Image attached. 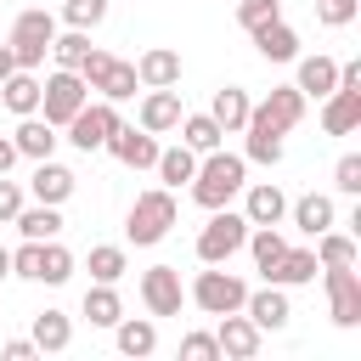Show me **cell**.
<instances>
[{
  "mask_svg": "<svg viewBox=\"0 0 361 361\" xmlns=\"http://www.w3.org/2000/svg\"><path fill=\"white\" fill-rule=\"evenodd\" d=\"M248 107H254V102H248V90H243V85H220V90H214V102H209V118H214L226 135H243Z\"/></svg>",
  "mask_w": 361,
  "mask_h": 361,
  "instance_id": "cell-20",
  "label": "cell"
},
{
  "mask_svg": "<svg viewBox=\"0 0 361 361\" xmlns=\"http://www.w3.org/2000/svg\"><path fill=\"white\" fill-rule=\"evenodd\" d=\"M11 226H17L23 237H34V243H45V237H56V231H62V214H56V203H23Z\"/></svg>",
  "mask_w": 361,
  "mask_h": 361,
  "instance_id": "cell-32",
  "label": "cell"
},
{
  "mask_svg": "<svg viewBox=\"0 0 361 361\" xmlns=\"http://www.w3.org/2000/svg\"><path fill=\"white\" fill-rule=\"evenodd\" d=\"M237 197H243V220L248 226H282L288 220V192L276 180H248Z\"/></svg>",
  "mask_w": 361,
  "mask_h": 361,
  "instance_id": "cell-12",
  "label": "cell"
},
{
  "mask_svg": "<svg viewBox=\"0 0 361 361\" xmlns=\"http://www.w3.org/2000/svg\"><path fill=\"white\" fill-rule=\"evenodd\" d=\"M0 355H6V361H34L39 350H34V338H6V344H0Z\"/></svg>",
  "mask_w": 361,
  "mask_h": 361,
  "instance_id": "cell-46",
  "label": "cell"
},
{
  "mask_svg": "<svg viewBox=\"0 0 361 361\" xmlns=\"http://www.w3.org/2000/svg\"><path fill=\"white\" fill-rule=\"evenodd\" d=\"M243 316H248L259 333H276V327H288V316H293V310H288V288L265 282L259 293H248V299H243Z\"/></svg>",
  "mask_w": 361,
  "mask_h": 361,
  "instance_id": "cell-16",
  "label": "cell"
},
{
  "mask_svg": "<svg viewBox=\"0 0 361 361\" xmlns=\"http://www.w3.org/2000/svg\"><path fill=\"white\" fill-rule=\"evenodd\" d=\"M0 102H6V113H17V118L39 113V79H34V68H11V73L0 79Z\"/></svg>",
  "mask_w": 361,
  "mask_h": 361,
  "instance_id": "cell-19",
  "label": "cell"
},
{
  "mask_svg": "<svg viewBox=\"0 0 361 361\" xmlns=\"http://www.w3.org/2000/svg\"><path fill=\"white\" fill-rule=\"evenodd\" d=\"M141 305H147V316H180V305H186L180 271L175 265H147L141 271Z\"/></svg>",
  "mask_w": 361,
  "mask_h": 361,
  "instance_id": "cell-8",
  "label": "cell"
},
{
  "mask_svg": "<svg viewBox=\"0 0 361 361\" xmlns=\"http://www.w3.org/2000/svg\"><path fill=\"white\" fill-rule=\"evenodd\" d=\"M248 254H254V271L265 276L276 259H282V248H288V237H282V226H248V243H243Z\"/></svg>",
  "mask_w": 361,
  "mask_h": 361,
  "instance_id": "cell-33",
  "label": "cell"
},
{
  "mask_svg": "<svg viewBox=\"0 0 361 361\" xmlns=\"http://www.w3.org/2000/svg\"><path fill=\"white\" fill-rule=\"evenodd\" d=\"M322 276H327L333 322L338 327H361V276H355V265H322Z\"/></svg>",
  "mask_w": 361,
  "mask_h": 361,
  "instance_id": "cell-11",
  "label": "cell"
},
{
  "mask_svg": "<svg viewBox=\"0 0 361 361\" xmlns=\"http://www.w3.org/2000/svg\"><path fill=\"white\" fill-rule=\"evenodd\" d=\"M175 220H180L175 192H169V186H152V192H141V197L130 203V214H124V237H130L135 248H152V243L169 237Z\"/></svg>",
  "mask_w": 361,
  "mask_h": 361,
  "instance_id": "cell-2",
  "label": "cell"
},
{
  "mask_svg": "<svg viewBox=\"0 0 361 361\" xmlns=\"http://www.w3.org/2000/svg\"><path fill=\"white\" fill-rule=\"evenodd\" d=\"M23 203H28V197H23V186L0 175V220H17V209H23Z\"/></svg>",
  "mask_w": 361,
  "mask_h": 361,
  "instance_id": "cell-45",
  "label": "cell"
},
{
  "mask_svg": "<svg viewBox=\"0 0 361 361\" xmlns=\"http://www.w3.org/2000/svg\"><path fill=\"white\" fill-rule=\"evenodd\" d=\"M11 141H17V158H28V164H34V158H51L62 135H56V124H45L39 113H28V118L11 130Z\"/></svg>",
  "mask_w": 361,
  "mask_h": 361,
  "instance_id": "cell-21",
  "label": "cell"
},
{
  "mask_svg": "<svg viewBox=\"0 0 361 361\" xmlns=\"http://www.w3.org/2000/svg\"><path fill=\"white\" fill-rule=\"evenodd\" d=\"M248 243V220H243V209H209V226L197 231V259L203 265H226L237 248Z\"/></svg>",
  "mask_w": 361,
  "mask_h": 361,
  "instance_id": "cell-4",
  "label": "cell"
},
{
  "mask_svg": "<svg viewBox=\"0 0 361 361\" xmlns=\"http://www.w3.org/2000/svg\"><path fill=\"white\" fill-rule=\"evenodd\" d=\"M186 299H192L203 316H226V310H243V299H248V282H243L237 271H220V265H209V271H197V282L186 288Z\"/></svg>",
  "mask_w": 361,
  "mask_h": 361,
  "instance_id": "cell-6",
  "label": "cell"
},
{
  "mask_svg": "<svg viewBox=\"0 0 361 361\" xmlns=\"http://www.w3.org/2000/svg\"><path fill=\"white\" fill-rule=\"evenodd\" d=\"M102 152H113L124 169H152V164H158V135H152V130H141V124H124V118H118Z\"/></svg>",
  "mask_w": 361,
  "mask_h": 361,
  "instance_id": "cell-10",
  "label": "cell"
},
{
  "mask_svg": "<svg viewBox=\"0 0 361 361\" xmlns=\"http://www.w3.org/2000/svg\"><path fill=\"white\" fill-rule=\"evenodd\" d=\"M355 124H361V90L333 85V90L322 96V130H327V135H350Z\"/></svg>",
  "mask_w": 361,
  "mask_h": 361,
  "instance_id": "cell-18",
  "label": "cell"
},
{
  "mask_svg": "<svg viewBox=\"0 0 361 361\" xmlns=\"http://www.w3.org/2000/svg\"><path fill=\"white\" fill-rule=\"evenodd\" d=\"M135 79H141V90L180 85V51H169V45H147V51L135 56Z\"/></svg>",
  "mask_w": 361,
  "mask_h": 361,
  "instance_id": "cell-17",
  "label": "cell"
},
{
  "mask_svg": "<svg viewBox=\"0 0 361 361\" xmlns=\"http://www.w3.org/2000/svg\"><path fill=\"white\" fill-rule=\"evenodd\" d=\"M152 169H158V180H164L169 192H180V186L197 175V152H192L186 141H175V147H158V164H152Z\"/></svg>",
  "mask_w": 361,
  "mask_h": 361,
  "instance_id": "cell-25",
  "label": "cell"
},
{
  "mask_svg": "<svg viewBox=\"0 0 361 361\" xmlns=\"http://www.w3.org/2000/svg\"><path fill=\"white\" fill-rule=\"evenodd\" d=\"M288 220H293L305 237H322V231L333 226V197H327V192H305V197L288 203Z\"/></svg>",
  "mask_w": 361,
  "mask_h": 361,
  "instance_id": "cell-24",
  "label": "cell"
},
{
  "mask_svg": "<svg viewBox=\"0 0 361 361\" xmlns=\"http://www.w3.org/2000/svg\"><path fill=\"white\" fill-rule=\"evenodd\" d=\"M338 85L344 90H361V62H338Z\"/></svg>",
  "mask_w": 361,
  "mask_h": 361,
  "instance_id": "cell-47",
  "label": "cell"
},
{
  "mask_svg": "<svg viewBox=\"0 0 361 361\" xmlns=\"http://www.w3.org/2000/svg\"><path fill=\"white\" fill-rule=\"evenodd\" d=\"M85 102H90V85H85L73 68H51V73L39 79V118H45V124L62 130Z\"/></svg>",
  "mask_w": 361,
  "mask_h": 361,
  "instance_id": "cell-3",
  "label": "cell"
},
{
  "mask_svg": "<svg viewBox=\"0 0 361 361\" xmlns=\"http://www.w3.org/2000/svg\"><path fill=\"white\" fill-rule=\"evenodd\" d=\"M11 68H17V56H11V45H0V79H6Z\"/></svg>",
  "mask_w": 361,
  "mask_h": 361,
  "instance_id": "cell-49",
  "label": "cell"
},
{
  "mask_svg": "<svg viewBox=\"0 0 361 361\" xmlns=\"http://www.w3.org/2000/svg\"><path fill=\"white\" fill-rule=\"evenodd\" d=\"M305 102H310V96H305L299 85H276V90H271L265 102H254V107H248V118H259L265 130L288 135V130H293V124L305 118Z\"/></svg>",
  "mask_w": 361,
  "mask_h": 361,
  "instance_id": "cell-9",
  "label": "cell"
},
{
  "mask_svg": "<svg viewBox=\"0 0 361 361\" xmlns=\"http://www.w3.org/2000/svg\"><path fill=\"white\" fill-rule=\"evenodd\" d=\"M316 248H282V259L265 271V282H276V288H305V282H316Z\"/></svg>",
  "mask_w": 361,
  "mask_h": 361,
  "instance_id": "cell-22",
  "label": "cell"
},
{
  "mask_svg": "<svg viewBox=\"0 0 361 361\" xmlns=\"http://www.w3.org/2000/svg\"><path fill=\"white\" fill-rule=\"evenodd\" d=\"M254 51H259L265 62H293V56H299V28L276 17V23L254 28Z\"/></svg>",
  "mask_w": 361,
  "mask_h": 361,
  "instance_id": "cell-23",
  "label": "cell"
},
{
  "mask_svg": "<svg viewBox=\"0 0 361 361\" xmlns=\"http://www.w3.org/2000/svg\"><path fill=\"white\" fill-rule=\"evenodd\" d=\"M62 23L68 28H102L107 23V0H62Z\"/></svg>",
  "mask_w": 361,
  "mask_h": 361,
  "instance_id": "cell-39",
  "label": "cell"
},
{
  "mask_svg": "<svg viewBox=\"0 0 361 361\" xmlns=\"http://www.w3.org/2000/svg\"><path fill=\"white\" fill-rule=\"evenodd\" d=\"M180 361H220L214 333H186V338H180Z\"/></svg>",
  "mask_w": 361,
  "mask_h": 361,
  "instance_id": "cell-43",
  "label": "cell"
},
{
  "mask_svg": "<svg viewBox=\"0 0 361 361\" xmlns=\"http://www.w3.org/2000/svg\"><path fill=\"white\" fill-rule=\"evenodd\" d=\"M11 276H23V282H39V243H34V237H23V248L11 254Z\"/></svg>",
  "mask_w": 361,
  "mask_h": 361,
  "instance_id": "cell-42",
  "label": "cell"
},
{
  "mask_svg": "<svg viewBox=\"0 0 361 361\" xmlns=\"http://www.w3.org/2000/svg\"><path fill=\"white\" fill-rule=\"evenodd\" d=\"M243 135H248V147H243L248 164H282V135H276V130H265L259 118H248Z\"/></svg>",
  "mask_w": 361,
  "mask_h": 361,
  "instance_id": "cell-34",
  "label": "cell"
},
{
  "mask_svg": "<svg viewBox=\"0 0 361 361\" xmlns=\"http://www.w3.org/2000/svg\"><path fill=\"white\" fill-rule=\"evenodd\" d=\"M51 39H56V17L51 11H39V6H28V11H17V23H11V56H17V68H39L45 56H51Z\"/></svg>",
  "mask_w": 361,
  "mask_h": 361,
  "instance_id": "cell-5",
  "label": "cell"
},
{
  "mask_svg": "<svg viewBox=\"0 0 361 361\" xmlns=\"http://www.w3.org/2000/svg\"><path fill=\"white\" fill-rule=\"evenodd\" d=\"M68 344H73L68 310H39V316H34V350H39V355H62Z\"/></svg>",
  "mask_w": 361,
  "mask_h": 361,
  "instance_id": "cell-26",
  "label": "cell"
},
{
  "mask_svg": "<svg viewBox=\"0 0 361 361\" xmlns=\"http://www.w3.org/2000/svg\"><path fill=\"white\" fill-rule=\"evenodd\" d=\"M11 164H17V141L0 135V175H11Z\"/></svg>",
  "mask_w": 361,
  "mask_h": 361,
  "instance_id": "cell-48",
  "label": "cell"
},
{
  "mask_svg": "<svg viewBox=\"0 0 361 361\" xmlns=\"http://www.w3.org/2000/svg\"><path fill=\"white\" fill-rule=\"evenodd\" d=\"M282 17V0H237V23L254 34V28H265V23H276Z\"/></svg>",
  "mask_w": 361,
  "mask_h": 361,
  "instance_id": "cell-40",
  "label": "cell"
},
{
  "mask_svg": "<svg viewBox=\"0 0 361 361\" xmlns=\"http://www.w3.org/2000/svg\"><path fill=\"white\" fill-rule=\"evenodd\" d=\"M90 90H96L102 102H130V96L141 90V79H135V62H118V56H113V62L96 73V85H90Z\"/></svg>",
  "mask_w": 361,
  "mask_h": 361,
  "instance_id": "cell-29",
  "label": "cell"
},
{
  "mask_svg": "<svg viewBox=\"0 0 361 361\" xmlns=\"http://www.w3.org/2000/svg\"><path fill=\"white\" fill-rule=\"evenodd\" d=\"M73 186H79V175L68 169V164H56V158H34V175H28V192H34V203H68L73 197Z\"/></svg>",
  "mask_w": 361,
  "mask_h": 361,
  "instance_id": "cell-13",
  "label": "cell"
},
{
  "mask_svg": "<svg viewBox=\"0 0 361 361\" xmlns=\"http://www.w3.org/2000/svg\"><path fill=\"white\" fill-rule=\"evenodd\" d=\"M113 338H118V350L135 355V361L158 350V327H152V316H118V322H113Z\"/></svg>",
  "mask_w": 361,
  "mask_h": 361,
  "instance_id": "cell-27",
  "label": "cell"
},
{
  "mask_svg": "<svg viewBox=\"0 0 361 361\" xmlns=\"http://www.w3.org/2000/svg\"><path fill=\"white\" fill-rule=\"evenodd\" d=\"M259 327L243 316V310H226L220 316V333H214V344H220V355H231V361H254L259 355Z\"/></svg>",
  "mask_w": 361,
  "mask_h": 361,
  "instance_id": "cell-15",
  "label": "cell"
},
{
  "mask_svg": "<svg viewBox=\"0 0 361 361\" xmlns=\"http://www.w3.org/2000/svg\"><path fill=\"white\" fill-rule=\"evenodd\" d=\"M113 124H118V107H113V102H85V107L62 124V135H68L79 152H102L107 135H113Z\"/></svg>",
  "mask_w": 361,
  "mask_h": 361,
  "instance_id": "cell-7",
  "label": "cell"
},
{
  "mask_svg": "<svg viewBox=\"0 0 361 361\" xmlns=\"http://www.w3.org/2000/svg\"><path fill=\"white\" fill-rule=\"evenodd\" d=\"M68 276H73V254H68L56 237H45V243H39V282H45V288H62Z\"/></svg>",
  "mask_w": 361,
  "mask_h": 361,
  "instance_id": "cell-36",
  "label": "cell"
},
{
  "mask_svg": "<svg viewBox=\"0 0 361 361\" xmlns=\"http://www.w3.org/2000/svg\"><path fill=\"white\" fill-rule=\"evenodd\" d=\"M175 130H180V141H186L197 158H203V152H214V147H226V130H220L209 113H180V124H175Z\"/></svg>",
  "mask_w": 361,
  "mask_h": 361,
  "instance_id": "cell-30",
  "label": "cell"
},
{
  "mask_svg": "<svg viewBox=\"0 0 361 361\" xmlns=\"http://www.w3.org/2000/svg\"><path fill=\"white\" fill-rule=\"evenodd\" d=\"M293 62H299V79H293V85H299L305 96H316V102H322V96L338 85V62H333V56H322V51H316V56H293Z\"/></svg>",
  "mask_w": 361,
  "mask_h": 361,
  "instance_id": "cell-28",
  "label": "cell"
},
{
  "mask_svg": "<svg viewBox=\"0 0 361 361\" xmlns=\"http://www.w3.org/2000/svg\"><path fill=\"white\" fill-rule=\"evenodd\" d=\"M85 56H90V34H85V28H68V34L51 39V62H56V68H73V73H79Z\"/></svg>",
  "mask_w": 361,
  "mask_h": 361,
  "instance_id": "cell-37",
  "label": "cell"
},
{
  "mask_svg": "<svg viewBox=\"0 0 361 361\" xmlns=\"http://www.w3.org/2000/svg\"><path fill=\"white\" fill-rule=\"evenodd\" d=\"M124 271H130V254H124L118 243H96V248H90V276H96V282H118Z\"/></svg>",
  "mask_w": 361,
  "mask_h": 361,
  "instance_id": "cell-38",
  "label": "cell"
},
{
  "mask_svg": "<svg viewBox=\"0 0 361 361\" xmlns=\"http://www.w3.org/2000/svg\"><path fill=\"white\" fill-rule=\"evenodd\" d=\"M118 316H124L118 282H96V288H85V322H90V327H113Z\"/></svg>",
  "mask_w": 361,
  "mask_h": 361,
  "instance_id": "cell-31",
  "label": "cell"
},
{
  "mask_svg": "<svg viewBox=\"0 0 361 361\" xmlns=\"http://www.w3.org/2000/svg\"><path fill=\"white\" fill-rule=\"evenodd\" d=\"M333 186H338L344 197H361V152H344V158L333 164Z\"/></svg>",
  "mask_w": 361,
  "mask_h": 361,
  "instance_id": "cell-41",
  "label": "cell"
},
{
  "mask_svg": "<svg viewBox=\"0 0 361 361\" xmlns=\"http://www.w3.org/2000/svg\"><path fill=\"white\" fill-rule=\"evenodd\" d=\"M6 276H11V254L0 248V282H6Z\"/></svg>",
  "mask_w": 361,
  "mask_h": 361,
  "instance_id": "cell-50",
  "label": "cell"
},
{
  "mask_svg": "<svg viewBox=\"0 0 361 361\" xmlns=\"http://www.w3.org/2000/svg\"><path fill=\"white\" fill-rule=\"evenodd\" d=\"M186 186H192V203H197V209H226V203L248 186V158L214 147V152L197 158V175H192Z\"/></svg>",
  "mask_w": 361,
  "mask_h": 361,
  "instance_id": "cell-1",
  "label": "cell"
},
{
  "mask_svg": "<svg viewBox=\"0 0 361 361\" xmlns=\"http://www.w3.org/2000/svg\"><path fill=\"white\" fill-rule=\"evenodd\" d=\"M310 243H316V265H355V254H361L355 237L350 231H333V226L322 237H310Z\"/></svg>",
  "mask_w": 361,
  "mask_h": 361,
  "instance_id": "cell-35",
  "label": "cell"
},
{
  "mask_svg": "<svg viewBox=\"0 0 361 361\" xmlns=\"http://www.w3.org/2000/svg\"><path fill=\"white\" fill-rule=\"evenodd\" d=\"M180 113H186V107H180V90H175V85H164V90H147V96H141L135 124H141V130H152V135H169V130L180 124Z\"/></svg>",
  "mask_w": 361,
  "mask_h": 361,
  "instance_id": "cell-14",
  "label": "cell"
},
{
  "mask_svg": "<svg viewBox=\"0 0 361 361\" xmlns=\"http://www.w3.org/2000/svg\"><path fill=\"white\" fill-rule=\"evenodd\" d=\"M355 6H361V0H316V17H322L327 28H344V23H355Z\"/></svg>",
  "mask_w": 361,
  "mask_h": 361,
  "instance_id": "cell-44",
  "label": "cell"
}]
</instances>
